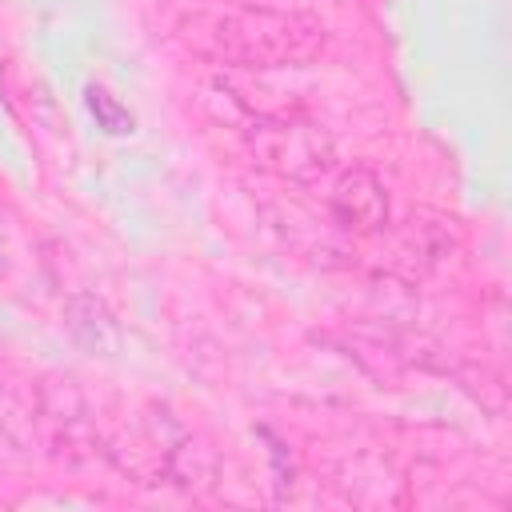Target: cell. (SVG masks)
<instances>
[{
  "instance_id": "obj_1",
  "label": "cell",
  "mask_w": 512,
  "mask_h": 512,
  "mask_svg": "<svg viewBox=\"0 0 512 512\" xmlns=\"http://www.w3.org/2000/svg\"><path fill=\"white\" fill-rule=\"evenodd\" d=\"M212 40L236 68H300L324 48V24L304 12H240L224 16Z\"/></svg>"
},
{
  "instance_id": "obj_2",
  "label": "cell",
  "mask_w": 512,
  "mask_h": 512,
  "mask_svg": "<svg viewBox=\"0 0 512 512\" xmlns=\"http://www.w3.org/2000/svg\"><path fill=\"white\" fill-rule=\"evenodd\" d=\"M252 144L272 164H280L292 176H312V172H320L328 164V140H324V132L312 128V124H300V120H276V124L260 120Z\"/></svg>"
},
{
  "instance_id": "obj_3",
  "label": "cell",
  "mask_w": 512,
  "mask_h": 512,
  "mask_svg": "<svg viewBox=\"0 0 512 512\" xmlns=\"http://www.w3.org/2000/svg\"><path fill=\"white\" fill-rule=\"evenodd\" d=\"M332 216L348 232H380L388 224V192L372 168H348L332 188Z\"/></svg>"
},
{
  "instance_id": "obj_4",
  "label": "cell",
  "mask_w": 512,
  "mask_h": 512,
  "mask_svg": "<svg viewBox=\"0 0 512 512\" xmlns=\"http://www.w3.org/2000/svg\"><path fill=\"white\" fill-rule=\"evenodd\" d=\"M88 112L96 116V124L104 132H132V116L104 92V88H88Z\"/></svg>"
}]
</instances>
